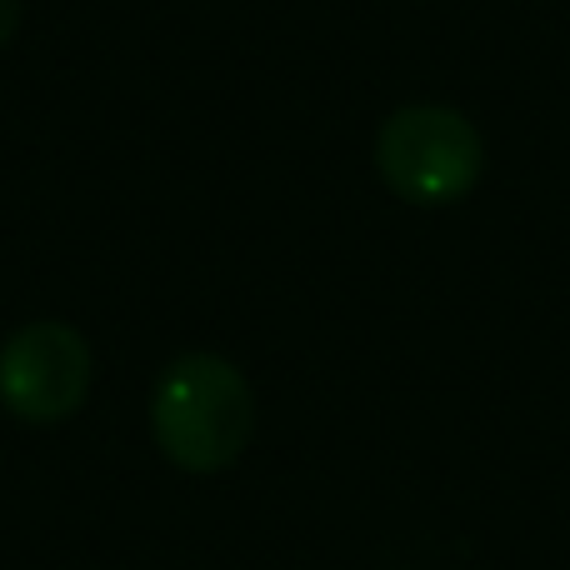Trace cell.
Returning <instances> with one entry per match:
<instances>
[{"instance_id": "cell-2", "label": "cell", "mask_w": 570, "mask_h": 570, "mask_svg": "<svg viewBox=\"0 0 570 570\" xmlns=\"http://www.w3.org/2000/svg\"><path fill=\"white\" fill-rule=\"evenodd\" d=\"M375 170L411 206H455L485 176V140L451 106H401L375 136Z\"/></svg>"}, {"instance_id": "cell-3", "label": "cell", "mask_w": 570, "mask_h": 570, "mask_svg": "<svg viewBox=\"0 0 570 570\" xmlns=\"http://www.w3.org/2000/svg\"><path fill=\"white\" fill-rule=\"evenodd\" d=\"M90 345L66 321H30L0 345V405L26 425H56L86 405Z\"/></svg>"}, {"instance_id": "cell-4", "label": "cell", "mask_w": 570, "mask_h": 570, "mask_svg": "<svg viewBox=\"0 0 570 570\" xmlns=\"http://www.w3.org/2000/svg\"><path fill=\"white\" fill-rule=\"evenodd\" d=\"M16 30H20V0H0V50L10 46Z\"/></svg>"}, {"instance_id": "cell-1", "label": "cell", "mask_w": 570, "mask_h": 570, "mask_svg": "<svg viewBox=\"0 0 570 570\" xmlns=\"http://www.w3.org/2000/svg\"><path fill=\"white\" fill-rule=\"evenodd\" d=\"M150 431L170 465L190 475H216L236 465L256 431L250 381L210 351H186L160 371L150 395Z\"/></svg>"}]
</instances>
